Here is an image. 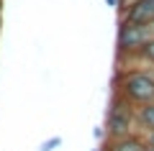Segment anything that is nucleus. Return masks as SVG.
Listing matches in <instances>:
<instances>
[{
	"label": "nucleus",
	"mask_w": 154,
	"mask_h": 151,
	"mask_svg": "<svg viewBox=\"0 0 154 151\" xmlns=\"http://www.w3.org/2000/svg\"><path fill=\"white\" fill-rule=\"evenodd\" d=\"M113 80V95L123 97L128 105L134 108H144V105L154 103V69H146V67H136V62H118Z\"/></svg>",
	"instance_id": "f257e3e1"
},
{
	"label": "nucleus",
	"mask_w": 154,
	"mask_h": 151,
	"mask_svg": "<svg viewBox=\"0 0 154 151\" xmlns=\"http://www.w3.org/2000/svg\"><path fill=\"white\" fill-rule=\"evenodd\" d=\"M105 141H116V138H126V136L139 133V123H136V108L128 105L123 97L110 95L108 110H105Z\"/></svg>",
	"instance_id": "f03ea898"
},
{
	"label": "nucleus",
	"mask_w": 154,
	"mask_h": 151,
	"mask_svg": "<svg viewBox=\"0 0 154 151\" xmlns=\"http://www.w3.org/2000/svg\"><path fill=\"white\" fill-rule=\"evenodd\" d=\"M152 41V31L149 26H136V23H118V33H116V49H118V62L139 59L146 44Z\"/></svg>",
	"instance_id": "7ed1b4c3"
},
{
	"label": "nucleus",
	"mask_w": 154,
	"mask_h": 151,
	"mask_svg": "<svg viewBox=\"0 0 154 151\" xmlns=\"http://www.w3.org/2000/svg\"><path fill=\"white\" fill-rule=\"evenodd\" d=\"M121 21L136 23V26H149L154 21V0H123L121 5Z\"/></svg>",
	"instance_id": "20e7f679"
},
{
	"label": "nucleus",
	"mask_w": 154,
	"mask_h": 151,
	"mask_svg": "<svg viewBox=\"0 0 154 151\" xmlns=\"http://www.w3.org/2000/svg\"><path fill=\"white\" fill-rule=\"evenodd\" d=\"M103 151H146V141L141 138V133H134V136H126V138L105 141Z\"/></svg>",
	"instance_id": "39448f33"
},
{
	"label": "nucleus",
	"mask_w": 154,
	"mask_h": 151,
	"mask_svg": "<svg viewBox=\"0 0 154 151\" xmlns=\"http://www.w3.org/2000/svg\"><path fill=\"white\" fill-rule=\"evenodd\" d=\"M139 62H141L146 69H154V38L146 44V49L141 51V56H139Z\"/></svg>",
	"instance_id": "423d86ee"
},
{
	"label": "nucleus",
	"mask_w": 154,
	"mask_h": 151,
	"mask_svg": "<svg viewBox=\"0 0 154 151\" xmlns=\"http://www.w3.org/2000/svg\"><path fill=\"white\" fill-rule=\"evenodd\" d=\"M62 146V136H49L46 141L38 143V151H57Z\"/></svg>",
	"instance_id": "0eeeda50"
},
{
	"label": "nucleus",
	"mask_w": 154,
	"mask_h": 151,
	"mask_svg": "<svg viewBox=\"0 0 154 151\" xmlns=\"http://www.w3.org/2000/svg\"><path fill=\"white\" fill-rule=\"evenodd\" d=\"M93 133H95V138H98V141H103V138H105V128H103V125H98Z\"/></svg>",
	"instance_id": "6e6552de"
},
{
	"label": "nucleus",
	"mask_w": 154,
	"mask_h": 151,
	"mask_svg": "<svg viewBox=\"0 0 154 151\" xmlns=\"http://www.w3.org/2000/svg\"><path fill=\"white\" fill-rule=\"evenodd\" d=\"M110 8H116V11H121V5H123V0H105Z\"/></svg>",
	"instance_id": "1a4fd4ad"
},
{
	"label": "nucleus",
	"mask_w": 154,
	"mask_h": 151,
	"mask_svg": "<svg viewBox=\"0 0 154 151\" xmlns=\"http://www.w3.org/2000/svg\"><path fill=\"white\" fill-rule=\"evenodd\" d=\"M149 31H152V38H154V21L149 23Z\"/></svg>",
	"instance_id": "9d476101"
},
{
	"label": "nucleus",
	"mask_w": 154,
	"mask_h": 151,
	"mask_svg": "<svg viewBox=\"0 0 154 151\" xmlns=\"http://www.w3.org/2000/svg\"><path fill=\"white\" fill-rule=\"evenodd\" d=\"M146 151H154V149H149V146H146Z\"/></svg>",
	"instance_id": "9b49d317"
}]
</instances>
